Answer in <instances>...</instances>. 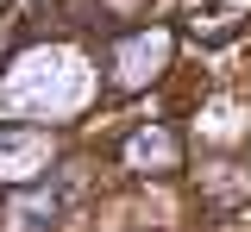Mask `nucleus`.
I'll use <instances>...</instances> for the list:
<instances>
[{"label":"nucleus","instance_id":"obj_2","mask_svg":"<svg viewBox=\"0 0 251 232\" xmlns=\"http://www.w3.org/2000/svg\"><path fill=\"white\" fill-rule=\"evenodd\" d=\"M170 57V38L163 32H145V38H126L120 57H113V69H120V88H138L145 75H157V63Z\"/></svg>","mask_w":251,"mask_h":232},{"label":"nucleus","instance_id":"obj_3","mask_svg":"<svg viewBox=\"0 0 251 232\" xmlns=\"http://www.w3.org/2000/svg\"><path fill=\"white\" fill-rule=\"evenodd\" d=\"M44 163H50V138L44 132H6L0 138V176H6V182L38 176Z\"/></svg>","mask_w":251,"mask_h":232},{"label":"nucleus","instance_id":"obj_1","mask_svg":"<svg viewBox=\"0 0 251 232\" xmlns=\"http://www.w3.org/2000/svg\"><path fill=\"white\" fill-rule=\"evenodd\" d=\"M82 88H88L82 57H69V50H31V57L13 63L6 88H0V107L44 119V113H69V107L82 100Z\"/></svg>","mask_w":251,"mask_h":232},{"label":"nucleus","instance_id":"obj_4","mask_svg":"<svg viewBox=\"0 0 251 232\" xmlns=\"http://www.w3.org/2000/svg\"><path fill=\"white\" fill-rule=\"evenodd\" d=\"M126 157H132V169H170L176 163V138L170 132H138L126 144Z\"/></svg>","mask_w":251,"mask_h":232}]
</instances>
